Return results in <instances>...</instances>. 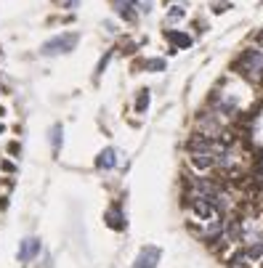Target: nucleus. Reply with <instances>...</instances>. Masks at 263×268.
<instances>
[{"mask_svg": "<svg viewBox=\"0 0 263 268\" xmlns=\"http://www.w3.org/2000/svg\"><path fill=\"white\" fill-rule=\"evenodd\" d=\"M160 263H162V247L160 244H144L136 252L131 268H160Z\"/></svg>", "mask_w": 263, "mask_h": 268, "instance_id": "nucleus-2", "label": "nucleus"}, {"mask_svg": "<svg viewBox=\"0 0 263 268\" xmlns=\"http://www.w3.org/2000/svg\"><path fill=\"white\" fill-rule=\"evenodd\" d=\"M131 3H133V0H131Z\"/></svg>", "mask_w": 263, "mask_h": 268, "instance_id": "nucleus-15", "label": "nucleus"}, {"mask_svg": "<svg viewBox=\"0 0 263 268\" xmlns=\"http://www.w3.org/2000/svg\"><path fill=\"white\" fill-rule=\"evenodd\" d=\"M170 43L176 45V48H189V45H192V37L186 35V32H170Z\"/></svg>", "mask_w": 263, "mask_h": 268, "instance_id": "nucleus-8", "label": "nucleus"}, {"mask_svg": "<svg viewBox=\"0 0 263 268\" xmlns=\"http://www.w3.org/2000/svg\"><path fill=\"white\" fill-rule=\"evenodd\" d=\"M43 252V242L37 236H24L19 242V250H16V260L19 263H32L35 258H40Z\"/></svg>", "mask_w": 263, "mask_h": 268, "instance_id": "nucleus-4", "label": "nucleus"}, {"mask_svg": "<svg viewBox=\"0 0 263 268\" xmlns=\"http://www.w3.org/2000/svg\"><path fill=\"white\" fill-rule=\"evenodd\" d=\"M93 165H96V170H104V173L106 170H115L117 165H120V151H117L115 146H106V149L99 151V157H96Z\"/></svg>", "mask_w": 263, "mask_h": 268, "instance_id": "nucleus-6", "label": "nucleus"}, {"mask_svg": "<svg viewBox=\"0 0 263 268\" xmlns=\"http://www.w3.org/2000/svg\"><path fill=\"white\" fill-rule=\"evenodd\" d=\"M258 122H261V128H258V130H255V133H253V135H255V138H258V144H263V112H261V117H258Z\"/></svg>", "mask_w": 263, "mask_h": 268, "instance_id": "nucleus-10", "label": "nucleus"}, {"mask_svg": "<svg viewBox=\"0 0 263 268\" xmlns=\"http://www.w3.org/2000/svg\"><path fill=\"white\" fill-rule=\"evenodd\" d=\"M149 104H152V90L149 88L136 90V96H133V112H136V115H144V112L149 109Z\"/></svg>", "mask_w": 263, "mask_h": 268, "instance_id": "nucleus-7", "label": "nucleus"}, {"mask_svg": "<svg viewBox=\"0 0 263 268\" xmlns=\"http://www.w3.org/2000/svg\"><path fill=\"white\" fill-rule=\"evenodd\" d=\"M104 223H106V229H109V231L125 234L128 231V215H125V210H122L120 204H112V207L104 213Z\"/></svg>", "mask_w": 263, "mask_h": 268, "instance_id": "nucleus-5", "label": "nucleus"}, {"mask_svg": "<svg viewBox=\"0 0 263 268\" xmlns=\"http://www.w3.org/2000/svg\"><path fill=\"white\" fill-rule=\"evenodd\" d=\"M77 45V35H72V32H66V35H56L51 37L48 43H43L40 53L43 56H59V53H69V50H75Z\"/></svg>", "mask_w": 263, "mask_h": 268, "instance_id": "nucleus-3", "label": "nucleus"}, {"mask_svg": "<svg viewBox=\"0 0 263 268\" xmlns=\"http://www.w3.org/2000/svg\"><path fill=\"white\" fill-rule=\"evenodd\" d=\"M61 135H64L61 125H53V128H51V146H53V151H59V146H61Z\"/></svg>", "mask_w": 263, "mask_h": 268, "instance_id": "nucleus-9", "label": "nucleus"}, {"mask_svg": "<svg viewBox=\"0 0 263 268\" xmlns=\"http://www.w3.org/2000/svg\"><path fill=\"white\" fill-rule=\"evenodd\" d=\"M258 268H263V260H261V263H258Z\"/></svg>", "mask_w": 263, "mask_h": 268, "instance_id": "nucleus-13", "label": "nucleus"}, {"mask_svg": "<svg viewBox=\"0 0 263 268\" xmlns=\"http://www.w3.org/2000/svg\"><path fill=\"white\" fill-rule=\"evenodd\" d=\"M176 19H183V8H173L170 11V21H176Z\"/></svg>", "mask_w": 263, "mask_h": 268, "instance_id": "nucleus-11", "label": "nucleus"}, {"mask_svg": "<svg viewBox=\"0 0 263 268\" xmlns=\"http://www.w3.org/2000/svg\"><path fill=\"white\" fill-rule=\"evenodd\" d=\"M237 69L242 77L253 80V83H263V48H247L237 59Z\"/></svg>", "mask_w": 263, "mask_h": 268, "instance_id": "nucleus-1", "label": "nucleus"}, {"mask_svg": "<svg viewBox=\"0 0 263 268\" xmlns=\"http://www.w3.org/2000/svg\"><path fill=\"white\" fill-rule=\"evenodd\" d=\"M0 168H3L5 173H14V170H16V168H14V162H8V159H3V162H0Z\"/></svg>", "mask_w": 263, "mask_h": 268, "instance_id": "nucleus-12", "label": "nucleus"}, {"mask_svg": "<svg viewBox=\"0 0 263 268\" xmlns=\"http://www.w3.org/2000/svg\"><path fill=\"white\" fill-rule=\"evenodd\" d=\"M261 168H263V162H261Z\"/></svg>", "mask_w": 263, "mask_h": 268, "instance_id": "nucleus-14", "label": "nucleus"}]
</instances>
